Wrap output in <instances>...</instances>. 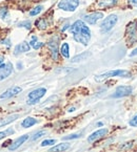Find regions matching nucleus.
Listing matches in <instances>:
<instances>
[{"mask_svg":"<svg viewBox=\"0 0 137 152\" xmlns=\"http://www.w3.org/2000/svg\"><path fill=\"white\" fill-rule=\"evenodd\" d=\"M79 0H61L59 1L57 7L59 10H62L65 12H74L78 7Z\"/></svg>","mask_w":137,"mask_h":152,"instance_id":"obj_5","label":"nucleus"},{"mask_svg":"<svg viewBox=\"0 0 137 152\" xmlns=\"http://www.w3.org/2000/svg\"><path fill=\"white\" fill-rule=\"evenodd\" d=\"M69 148H70V144L61 143V144H58V145L54 146V147H52L49 150V152H64L65 150H67Z\"/></svg>","mask_w":137,"mask_h":152,"instance_id":"obj_16","label":"nucleus"},{"mask_svg":"<svg viewBox=\"0 0 137 152\" xmlns=\"http://www.w3.org/2000/svg\"><path fill=\"white\" fill-rule=\"evenodd\" d=\"M13 72V65L12 63H4L0 65V81L7 79Z\"/></svg>","mask_w":137,"mask_h":152,"instance_id":"obj_10","label":"nucleus"},{"mask_svg":"<svg viewBox=\"0 0 137 152\" xmlns=\"http://www.w3.org/2000/svg\"><path fill=\"white\" fill-rule=\"evenodd\" d=\"M130 74H129L128 70L124 69H116V70H110V72H104V74L99 75V76L95 77V80L97 82H101V81L106 80V79L109 78H113V77H129Z\"/></svg>","mask_w":137,"mask_h":152,"instance_id":"obj_2","label":"nucleus"},{"mask_svg":"<svg viewBox=\"0 0 137 152\" xmlns=\"http://www.w3.org/2000/svg\"><path fill=\"white\" fill-rule=\"evenodd\" d=\"M135 56H137V48H135L134 50L130 54V57H135Z\"/></svg>","mask_w":137,"mask_h":152,"instance_id":"obj_32","label":"nucleus"},{"mask_svg":"<svg viewBox=\"0 0 137 152\" xmlns=\"http://www.w3.org/2000/svg\"><path fill=\"white\" fill-rule=\"evenodd\" d=\"M117 21H118V17L115 14H112V15H109L107 18L104 19V21L101 22L100 24V29L102 33H107V31H111L113 27L116 25Z\"/></svg>","mask_w":137,"mask_h":152,"instance_id":"obj_3","label":"nucleus"},{"mask_svg":"<svg viewBox=\"0 0 137 152\" xmlns=\"http://www.w3.org/2000/svg\"><path fill=\"white\" fill-rule=\"evenodd\" d=\"M19 118V114H12V115H9L4 119H0V127H3L5 125H9L10 123L16 121V120Z\"/></svg>","mask_w":137,"mask_h":152,"instance_id":"obj_17","label":"nucleus"},{"mask_svg":"<svg viewBox=\"0 0 137 152\" xmlns=\"http://www.w3.org/2000/svg\"><path fill=\"white\" fill-rule=\"evenodd\" d=\"M7 15V10L5 9H1L0 10V17H1V18H5V16Z\"/></svg>","mask_w":137,"mask_h":152,"instance_id":"obj_30","label":"nucleus"},{"mask_svg":"<svg viewBox=\"0 0 137 152\" xmlns=\"http://www.w3.org/2000/svg\"><path fill=\"white\" fill-rule=\"evenodd\" d=\"M107 133H108V129H106V128H102V129L97 130V131L93 132L90 137H88V142H89V143H93V142H95L96 140L104 137Z\"/></svg>","mask_w":137,"mask_h":152,"instance_id":"obj_12","label":"nucleus"},{"mask_svg":"<svg viewBox=\"0 0 137 152\" xmlns=\"http://www.w3.org/2000/svg\"><path fill=\"white\" fill-rule=\"evenodd\" d=\"M3 60H4V58H3L2 56H0V65H1L3 63Z\"/></svg>","mask_w":137,"mask_h":152,"instance_id":"obj_33","label":"nucleus"},{"mask_svg":"<svg viewBox=\"0 0 137 152\" xmlns=\"http://www.w3.org/2000/svg\"><path fill=\"white\" fill-rule=\"evenodd\" d=\"M37 120L34 119V118H32V116H27V118H25L24 120L22 121V123H21V126H22L23 128H30L32 127V126H34L35 124H37Z\"/></svg>","mask_w":137,"mask_h":152,"instance_id":"obj_18","label":"nucleus"},{"mask_svg":"<svg viewBox=\"0 0 137 152\" xmlns=\"http://www.w3.org/2000/svg\"><path fill=\"white\" fill-rule=\"evenodd\" d=\"M67 27H69V24H67V25H65V26H64V27H63V28H62V29H61V31H65V29H67Z\"/></svg>","mask_w":137,"mask_h":152,"instance_id":"obj_34","label":"nucleus"},{"mask_svg":"<svg viewBox=\"0 0 137 152\" xmlns=\"http://www.w3.org/2000/svg\"><path fill=\"white\" fill-rule=\"evenodd\" d=\"M19 26L20 27H25L27 29H30L31 28V22L30 21H23V22H20L19 23Z\"/></svg>","mask_w":137,"mask_h":152,"instance_id":"obj_26","label":"nucleus"},{"mask_svg":"<svg viewBox=\"0 0 137 152\" xmlns=\"http://www.w3.org/2000/svg\"><path fill=\"white\" fill-rule=\"evenodd\" d=\"M56 143L55 140H44V141L41 143V147H45V146H52Z\"/></svg>","mask_w":137,"mask_h":152,"instance_id":"obj_24","label":"nucleus"},{"mask_svg":"<svg viewBox=\"0 0 137 152\" xmlns=\"http://www.w3.org/2000/svg\"><path fill=\"white\" fill-rule=\"evenodd\" d=\"M127 35L130 38V41L132 42V44L137 40V27H136V22H132L128 25L127 28Z\"/></svg>","mask_w":137,"mask_h":152,"instance_id":"obj_11","label":"nucleus"},{"mask_svg":"<svg viewBox=\"0 0 137 152\" xmlns=\"http://www.w3.org/2000/svg\"><path fill=\"white\" fill-rule=\"evenodd\" d=\"M133 91L132 86H118L113 94V98H122V96H130Z\"/></svg>","mask_w":137,"mask_h":152,"instance_id":"obj_8","label":"nucleus"},{"mask_svg":"<svg viewBox=\"0 0 137 152\" xmlns=\"http://www.w3.org/2000/svg\"><path fill=\"white\" fill-rule=\"evenodd\" d=\"M36 40H37V37L34 36L33 38H32V41L30 42V45H31V46L33 47L34 49H39L40 47H42V46H43V43L37 42Z\"/></svg>","mask_w":137,"mask_h":152,"instance_id":"obj_21","label":"nucleus"},{"mask_svg":"<svg viewBox=\"0 0 137 152\" xmlns=\"http://www.w3.org/2000/svg\"><path fill=\"white\" fill-rule=\"evenodd\" d=\"M80 137V134H71V135H67V137H63V141H67V140H74Z\"/></svg>","mask_w":137,"mask_h":152,"instance_id":"obj_27","label":"nucleus"},{"mask_svg":"<svg viewBox=\"0 0 137 152\" xmlns=\"http://www.w3.org/2000/svg\"><path fill=\"white\" fill-rule=\"evenodd\" d=\"M117 2H118V0H98L95 5L98 9H109V7H115Z\"/></svg>","mask_w":137,"mask_h":152,"instance_id":"obj_13","label":"nucleus"},{"mask_svg":"<svg viewBox=\"0 0 137 152\" xmlns=\"http://www.w3.org/2000/svg\"><path fill=\"white\" fill-rule=\"evenodd\" d=\"M30 49H31L30 43L23 41V42H21L20 44H18L15 47V55H18L19 53H27V52H29Z\"/></svg>","mask_w":137,"mask_h":152,"instance_id":"obj_15","label":"nucleus"},{"mask_svg":"<svg viewBox=\"0 0 137 152\" xmlns=\"http://www.w3.org/2000/svg\"><path fill=\"white\" fill-rule=\"evenodd\" d=\"M21 91H22V88H21L20 86H12L11 88H9V89L5 90L3 94H0V99L5 100V99L12 98V96H16V94H20Z\"/></svg>","mask_w":137,"mask_h":152,"instance_id":"obj_9","label":"nucleus"},{"mask_svg":"<svg viewBox=\"0 0 137 152\" xmlns=\"http://www.w3.org/2000/svg\"><path fill=\"white\" fill-rule=\"evenodd\" d=\"M47 47L50 49V53H51V56H52L53 60L57 61L58 60V54H59V49H58V38L57 37H53L51 40L47 43Z\"/></svg>","mask_w":137,"mask_h":152,"instance_id":"obj_6","label":"nucleus"},{"mask_svg":"<svg viewBox=\"0 0 137 152\" xmlns=\"http://www.w3.org/2000/svg\"><path fill=\"white\" fill-rule=\"evenodd\" d=\"M29 139V135L27 134H24V135H21L20 137H18L17 140H15V141L13 142V143L11 144V145L9 146V149L12 150V151H14V150H16L17 148H19L21 145H22L23 143H24L27 140Z\"/></svg>","mask_w":137,"mask_h":152,"instance_id":"obj_14","label":"nucleus"},{"mask_svg":"<svg viewBox=\"0 0 137 152\" xmlns=\"http://www.w3.org/2000/svg\"><path fill=\"white\" fill-rule=\"evenodd\" d=\"M130 124L131 126H132V127H137V115H135L134 118H133L132 120H131L130 121Z\"/></svg>","mask_w":137,"mask_h":152,"instance_id":"obj_29","label":"nucleus"},{"mask_svg":"<svg viewBox=\"0 0 137 152\" xmlns=\"http://www.w3.org/2000/svg\"><path fill=\"white\" fill-rule=\"evenodd\" d=\"M70 31L73 34L74 40L83 45H88L91 39V31L83 21L77 20L70 26Z\"/></svg>","mask_w":137,"mask_h":152,"instance_id":"obj_1","label":"nucleus"},{"mask_svg":"<svg viewBox=\"0 0 137 152\" xmlns=\"http://www.w3.org/2000/svg\"><path fill=\"white\" fill-rule=\"evenodd\" d=\"M59 52H60L62 57H64V58H67V59L70 58V46H69V44H67V42L62 43Z\"/></svg>","mask_w":137,"mask_h":152,"instance_id":"obj_19","label":"nucleus"},{"mask_svg":"<svg viewBox=\"0 0 137 152\" xmlns=\"http://www.w3.org/2000/svg\"><path fill=\"white\" fill-rule=\"evenodd\" d=\"M10 132H11V133H13V130H7V131H1L0 132V140H2V139H4L5 137H7V133H10Z\"/></svg>","mask_w":137,"mask_h":152,"instance_id":"obj_28","label":"nucleus"},{"mask_svg":"<svg viewBox=\"0 0 137 152\" xmlns=\"http://www.w3.org/2000/svg\"><path fill=\"white\" fill-rule=\"evenodd\" d=\"M128 1H129V3L132 5V7H137V0H128Z\"/></svg>","mask_w":137,"mask_h":152,"instance_id":"obj_31","label":"nucleus"},{"mask_svg":"<svg viewBox=\"0 0 137 152\" xmlns=\"http://www.w3.org/2000/svg\"><path fill=\"white\" fill-rule=\"evenodd\" d=\"M74 109H75L74 107H73V108H70V109H69V111H70V112H71V111H74Z\"/></svg>","mask_w":137,"mask_h":152,"instance_id":"obj_35","label":"nucleus"},{"mask_svg":"<svg viewBox=\"0 0 137 152\" xmlns=\"http://www.w3.org/2000/svg\"><path fill=\"white\" fill-rule=\"evenodd\" d=\"M45 134V131L44 130H42V131H39V132H37L35 135H34L33 137H32V141H36V140H38L39 137H43Z\"/></svg>","mask_w":137,"mask_h":152,"instance_id":"obj_25","label":"nucleus"},{"mask_svg":"<svg viewBox=\"0 0 137 152\" xmlns=\"http://www.w3.org/2000/svg\"><path fill=\"white\" fill-rule=\"evenodd\" d=\"M47 94V89L45 88H37V89L33 90L27 96V102L29 105H34V104L38 103L40 99L42 98L44 94Z\"/></svg>","mask_w":137,"mask_h":152,"instance_id":"obj_4","label":"nucleus"},{"mask_svg":"<svg viewBox=\"0 0 137 152\" xmlns=\"http://www.w3.org/2000/svg\"><path fill=\"white\" fill-rule=\"evenodd\" d=\"M90 53H82L81 55H78V56L74 57V58L72 59V62H78V61H82V60H85V59L88 58L89 56H90Z\"/></svg>","mask_w":137,"mask_h":152,"instance_id":"obj_22","label":"nucleus"},{"mask_svg":"<svg viewBox=\"0 0 137 152\" xmlns=\"http://www.w3.org/2000/svg\"><path fill=\"white\" fill-rule=\"evenodd\" d=\"M43 7H41V5H37L36 7H34L33 10H31V12H30V16H36L38 15L39 13H40L41 11H42Z\"/></svg>","mask_w":137,"mask_h":152,"instance_id":"obj_23","label":"nucleus"},{"mask_svg":"<svg viewBox=\"0 0 137 152\" xmlns=\"http://www.w3.org/2000/svg\"><path fill=\"white\" fill-rule=\"evenodd\" d=\"M102 18H104V14L101 12H94V13H91L89 15H85L83 17V20L89 24H96Z\"/></svg>","mask_w":137,"mask_h":152,"instance_id":"obj_7","label":"nucleus"},{"mask_svg":"<svg viewBox=\"0 0 137 152\" xmlns=\"http://www.w3.org/2000/svg\"><path fill=\"white\" fill-rule=\"evenodd\" d=\"M36 26L38 27L39 29H45L47 27V21L45 20V18H40L36 21Z\"/></svg>","mask_w":137,"mask_h":152,"instance_id":"obj_20","label":"nucleus"}]
</instances>
